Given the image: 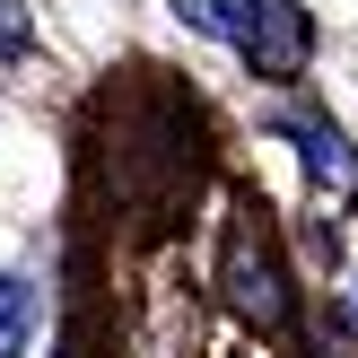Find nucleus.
I'll use <instances>...</instances> for the list:
<instances>
[{"label":"nucleus","instance_id":"obj_1","mask_svg":"<svg viewBox=\"0 0 358 358\" xmlns=\"http://www.w3.org/2000/svg\"><path fill=\"white\" fill-rule=\"evenodd\" d=\"M227 289H236V306L254 315V324H289V289H280L271 245H262V236H236V254H227Z\"/></svg>","mask_w":358,"mask_h":358},{"label":"nucleus","instance_id":"obj_2","mask_svg":"<svg viewBox=\"0 0 358 358\" xmlns=\"http://www.w3.org/2000/svg\"><path fill=\"white\" fill-rule=\"evenodd\" d=\"M254 70H271V79H289L297 62H306V9H289V0H262V27H254Z\"/></svg>","mask_w":358,"mask_h":358},{"label":"nucleus","instance_id":"obj_3","mask_svg":"<svg viewBox=\"0 0 358 358\" xmlns=\"http://www.w3.org/2000/svg\"><path fill=\"white\" fill-rule=\"evenodd\" d=\"M175 9H184V27L219 35V44H254L262 27V0H175Z\"/></svg>","mask_w":358,"mask_h":358},{"label":"nucleus","instance_id":"obj_4","mask_svg":"<svg viewBox=\"0 0 358 358\" xmlns=\"http://www.w3.org/2000/svg\"><path fill=\"white\" fill-rule=\"evenodd\" d=\"M27 324H35L27 280H9V271H0V358H17V350H27Z\"/></svg>","mask_w":358,"mask_h":358},{"label":"nucleus","instance_id":"obj_5","mask_svg":"<svg viewBox=\"0 0 358 358\" xmlns=\"http://www.w3.org/2000/svg\"><path fill=\"white\" fill-rule=\"evenodd\" d=\"M297 140H306V166L324 175V184H350V157H341V140H332V131H315V122H306Z\"/></svg>","mask_w":358,"mask_h":358}]
</instances>
